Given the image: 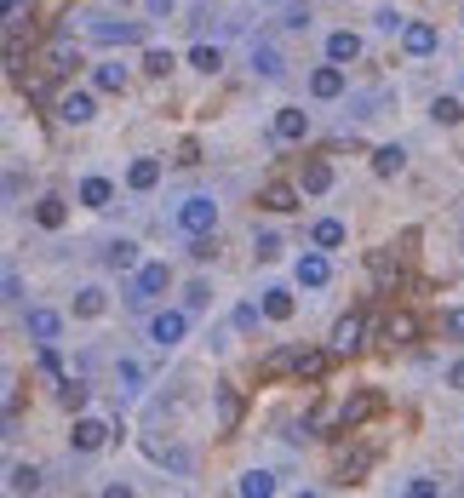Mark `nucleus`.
Returning <instances> with one entry per match:
<instances>
[{
    "mask_svg": "<svg viewBox=\"0 0 464 498\" xmlns=\"http://www.w3.org/2000/svg\"><path fill=\"white\" fill-rule=\"evenodd\" d=\"M373 24H378V29H385V35H395V29H407V17H402V12H395V6H385V12H373Z\"/></svg>",
    "mask_w": 464,
    "mask_h": 498,
    "instance_id": "obj_46",
    "label": "nucleus"
},
{
    "mask_svg": "<svg viewBox=\"0 0 464 498\" xmlns=\"http://www.w3.org/2000/svg\"><path fill=\"white\" fill-rule=\"evenodd\" d=\"M269 132H276V143H304L310 138V110H276V121H269Z\"/></svg>",
    "mask_w": 464,
    "mask_h": 498,
    "instance_id": "obj_11",
    "label": "nucleus"
},
{
    "mask_svg": "<svg viewBox=\"0 0 464 498\" xmlns=\"http://www.w3.org/2000/svg\"><path fill=\"white\" fill-rule=\"evenodd\" d=\"M292 310H299L292 287H264V321H292Z\"/></svg>",
    "mask_w": 464,
    "mask_h": 498,
    "instance_id": "obj_20",
    "label": "nucleus"
},
{
    "mask_svg": "<svg viewBox=\"0 0 464 498\" xmlns=\"http://www.w3.org/2000/svg\"><path fill=\"white\" fill-rule=\"evenodd\" d=\"M327 58L332 63H355V58H362V35H355V29H332L327 35Z\"/></svg>",
    "mask_w": 464,
    "mask_h": 498,
    "instance_id": "obj_19",
    "label": "nucleus"
},
{
    "mask_svg": "<svg viewBox=\"0 0 464 498\" xmlns=\"http://www.w3.org/2000/svg\"><path fill=\"white\" fill-rule=\"evenodd\" d=\"M6 493H40V470L35 464H6Z\"/></svg>",
    "mask_w": 464,
    "mask_h": 498,
    "instance_id": "obj_29",
    "label": "nucleus"
},
{
    "mask_svg": "<svg viewBox=\"0 0 464 498\" xmlns=\"http://www.w3.org/2000/svg\"><path fill=\"white\" fill-rule=\"evenodd\" d=\"M441 338H453V344H464V304H453V310H441Z\"/></svg>",
    "mask_w": 464,
    "mask_h": 498,
    "instance_id": "obj_40",
    "label": "nucleus"
},
{
    "mask_svg": "<svg viewBox=\"0 0 464 498\" xmlns=\"http://www.w3.org/2000/svg\"><path fill=\"white\" fill-rule=\"evenodd\" d=\"M441 487L430 482V475H413V482H407V498H436Z\"/></svg>",
    "mask_w": 464,
    "mask_h": 498,
    "instance_id": "obj_49",
    "label": "nucleus"
},
{
    "mask_svg": "<svg viewBox=\"0 0 464 498\" xmlns=\"http://www.w3.org/2000/svg\"><path fill=\"white\" fill-rule=\"evenodd\" d=\"M252 252H258V264H269V258H281V235H276V229H264L258 241H252Z\"/></svg>",
    "mask_w": 464,
    "mask_h": 498,
    "instance_id": "obj_43",
    "label": "nucleus"
},
{
    "mask_svg": "<svg viewBox=\"0 0 464 498\" xmlns=\"http://www.w3.org/2000/svg\"><path fill=\"white\" fill-rule=\"evenodd\" d=\"M87 35L98 40V47H138V40H143V29H138V24H115V17H92Z\"/></svg>",
    "mask_w": 464,
    "mask_h": 498,
    "instance_id": "obj_6",
    "label": "nucleus"
},
{
    "mask_svg": "<svg viewBox=\"0 0 464 498\" xmlns=\"http://www.w3.org/2000/svg\"><path fill=\"white\" fill-rule=\"evenodd\" d=\"M281 24H287V29H310V0H287Z\"/></svg>",
    "mask_w": 464,
    "mask_h": 498,
    "instance_id": "obj_42",
    "label": "nucleus"
},
{
    "mask_svg": "<svg viewBox=\"0 0 464 498\" xmlns=\"http://www.w3.org/2000/svg\"><path fill=\"white\" fill-rule=\"evenodd\" d=\"M213 224H218V201H213V195H189V201L178 207V229L184 235H206Z\"/></svg>",
    "mask_w": 464,
    "mask_h": 498,
    "instance_id": "obj_1",
    "label": "nucleus"
},
{
    "mask_svg": "<svg viewBox=\"0 0 464 498\" xmlns=\"http://www.w3.org/2000/svg\"><path fill=\"white\" fill-rule=\"evenodd\" d=\"M110 436H115V429L87 413V419H75V429H69V452H98V447H110Z\"/></svg>",
    "mask_w": 464,
    "mask_h": 498,
    "instance_id": "obj_8",
    "label": "nucleus"
},
{
    "mask_svg": "<svg viewBox=\"0 0 464 498\" xmlns=\"http://www.w3.org/2000/svg\"><path fill=\"white\" fill-rule=\"evenodd\" d=\"M448 384H453V389H464V361H453V366H448Z\"/></svg>",
    "mask_w": 464,
    "mask_h": 498,
    "instance_id": "obj_52",
    "label": "nucleus"
},
{
    "mask_svg": "<svg viewBox=\"0 0 464 498\" xmlns=\"http://www.w3.org/2000/svg\"><path fill=\"white\" fill-rule=\"evenodd\" d=\"M269 493H276V475L269 470H247L241 475V498H269Z\"/></svg>",
    "mask_w": 464,
    "mask_h": 498,
    "instance_id": "obj_35",
    "label": "nucleus"
},
{
    "mask_svg": "<svg viewBox=\"0 0 464 498\" xmlns=\"http://www.w3.org/2000/svg\"><path fill=\"white\" fill-rule=\"evenodd\" d=\"M258 315H264V304H241L236 310V333H252V327H258Z\"/></svg>",
    "mask_w": 464,
    "mask_h": 498,
    "instance_id": "obj_48",
    "label": "nucleus"
},
{
    "mask_svg": "<svg viewBox=\"0 0 464 498\" xmlns=\"http://www.w3.org/2000/svg\"><path fill=\"white\" fill-rule=\"evenodd\" d=\"M143 12H150V17H166V12H173V0H143Z\"/></svg>",
    "mask_w": 464,
    "mask_h": 498,
    "instance_id": "obj_51",
    "label": "nucleus"
},
{
    "mask_svg": "<svg viewBox=\"0 0 464 498\" xmlns=\"http://www.w3.org/2000/svg\"><path fill=\"white\" fill-rule=\"evenodd\" d=\"M189 69L218 75V69H224V52H218V47H189Z\"/></svg>",
    "mask_w": 464,
    "mask_h": 498,
    "instance_id": "obj_36",
    "label": "nucleus"
},
{
    "mask_svg": "<svg viewBox=\"0 0 464 498\" xmlns=\"http://www.w3.org/2000/svg\"><path fill=\"white\" fill-rule=\"evenodd\" d=\"M430 115H436V126H459V121H464V103H459V98H448V92H441V98L430 103Z\"/></svg>",
    "mask_w": 464,
    "mask_h": 498,
    "instance_id": "obj_37",
    "label": "nucleus"
},
{
    "mask_svg": "<svg viewBox=\"0 0 464 498\" xmlns=\"http://www.w3.org/2000/svg\"><path fill=\"white\" fill-rule=\"evenodd\" d=\"M385 413V396H378V389H362V396H350L344 407H339V424L344 429H362L367 419H378Z\"/></svg>",
    "mask_w": 464,
    "mask_h": 498,
    "instance_id": "obj_7",
    "label": "nucleus"
},
{
    "mask_svg": "<svg viewBox=\"0 0 464 498\" xmlns=\"http://www.w3.org/2000/svg\"><path fill=\"white\" fill-rule=\"evenodd\" d=\"M252 75H264V80H281L287 75V58L269 47V40H252Z\"/></svg>",
    "mask_w": 464,
    "mask_h": 498,
    "instance_id": "obj_17",
    "label": "nucleus"
},
{
    "mask_svg": "<svg viewBox=\"0 0 464 498\" xmlns=\"http://www.w3.org/2000/svg\"><path fill=\"white\" fill-rule=\"evenodd\" d=\"M327 361H332V344L327 350H299V366H292V378H327Z\"/></svg>",
    "mask_w": 464,
    "mask_h": 498,
    "instance_id": "obj_23",
    "label": "nucleus"
},
{
    "mask_svg": "<svg viewBox=\"0 0 464 498\" xmlns=\"http://www.w3.org/2000/svg\"><path fill=\"white\" fill-rule=\"evenodd\" d=\"M75 201H80V207H92V212H103V207L115 201V184H110V178H80Z\"/></svg>",
    "mask_w": 464,
    "mask_h": 498,
    "instance_id": "obj_18",
    "label": "nucleus"
},
{
    "mask_svg": "<svg viewBox=\"0 0 464 498\" xmlns=\"http://www.w3.org/2000/svg\"><path fill=\"white\" fill-rule=\"evenodd\" d=\"M385 338H390V344H413V338H418V315H413V310H390Z\"/></svg>",
    "mask_w": 464,
    "mask_h": 498,
    "instance_id": "obj_24",
    "label": "nucleus"
},
{
    "mask_svg": "<svg viewBox=\"0 0 464 498\" xmlns=\"http://www.w3.org/2000/svg\"><path fill=\"white\" fill-rule=\"evenodd\" d=\"M75 69H80V47H75L69 35H52L47 40V75L63 80V75H75Z\"/></svg>",
    "mask_w": 464,
    "mask_h": 498,
    "instance_id": "obj_10",
    "label": "nucleus"
},
{
    "mask_svg": "<svg viewBox=\"0 0 464 498\" xmlns=\"http://www.w3.org/2000/svg\"><path fill=\"white\" fill-rule=\"evenodd\" d=\"M173 52H161V47H150V52H143V69H150V75H173Z\"/></svg>",
    "mask_w": 464,
    "mask_h": 498,
    "instance_id": "obj_44",
    "label": "nucleus"
},
{
    "mask_svg": "<svg viewBox=\"0 0 464 498\" xmlns=\"http://www.w3.org/2000/svg\"><path fill=\"white\" fill-rule=\"evenodd\" d=\"M402 166H407V149H402V143H385V149H373V172H378V178H395Z\"/></svg>",
    "mask_w": 464,
    "mask_h": 498,
    "instance_id": "obj_27",
    "label": "nucleus"
},
{
    "mask_svg": "<svg viewBox=\"0 0 464 498\" xmlns=\"http://www.w3.org/2000/svg\"><path fill=\"white\" fill-rule=\"evenodd\" d=\"M0 292H6V304H17V298H24V275H17V270H6V281H0Z\"/></svg>",
    "mask_w": 464,
    "mask_h": 498,
    "instance_id": "obj_50",
    "label": "nucleus"
},
{
    "mask_svg": "<svg viewBox=\"0 0 464 498\" xmlns=\"http://www.w3.org/2000/svg\"><path fill=\"white\" fill-rule=\"evenodd\" d=\"M441 47V35H436V24H425V17H413V24L402 29V52L407 58H430Z\"/></svg>",
    "mask_w": 464,
    "mask_h": 498,
    "instance_id": "obj_13",
    "label": "nucleus"
},
{
    "mask_svg": "<svg viewBox=\"0 0 464 498\" xmlns=\"http://www.w3.org/2000/svg\"><path fill=\"white\" fill-rule=\"evenodd\" d=\"M299 201H304V184H287V178H269L258 189V207L269 212H299Z\"/></svg>",
    "mask_w": 464,
    "mask_h": 498,
    "instance_id": "obj_9",
    "label": "nucleus"
},
{
    "mask_svg": "<svg viewBox=\"0 0 464 498\" xmlns=\"http://www.w3.org/2000/svg\"><path fill=\"white\" fill-rule=\"evenodd\" d=\"M310 92H315V98H322V103H332V98H344V63H332V58H327V63H322V69H315V75H310Z\"/></svg>",
    "mask_w": 464,
    "mask_h": 498,
    "instance_id": "obj_15",
    "label": "nucleus"
},
{
    "mask_svg": "<svg viewBox=\"0 0 464 498\" xmlns=\"http://www.w3.org/2000/svg\"><path fill=\"white\" fill-rule=\"evenodd\" d=\"M63 126H87L98 115V98L92 92H80V86H69V92H58V110H52Z\"/></svg>",
    "mask_w": 464,
    "mask_h": 498,
    "instance_id": "obj_4",
    "label": "nucleus"
},
{
    "mask_svg": "<svg viewBox=\"0 0 464 498\" xmlns=\"http://www.w3.org/2000/svg\"><path fill=\"white\" fill-rule=\"evenodd\" d=\"M35 378H47V384H63V361L52 355V344H40V361H35Z\"/></svg>",
    "mask_w": 464,
    "mask_h": 498,
    "instance_id": "obj_38",
    "label": "nucleus"
},
{
    "mask_svg": "<svg viewBox=\"0 0 464 498\" xmlns=\"http://www.w3.org/2000/svg\"><path fill=\"white\" fill-rule=\"evenodd\" d=\"M92 86L98 92H126V63H92Z\"/></svg>",
    "mask_w": 464,
    "mask_h": 498,
    "instance_id": "obj_30",
    "label": "nucleus"
},
{
    "mask_svg": "<svg viewBox=\"0 0 464 498\" xmlns=\"http://www.w3.org/2000/svg\"><path fill=\"white\" fill-rule=\"evenodd\" d=\"M344 235H350V229H344L339 218H315V229H310V247H322V252H339V247H344Z\"/></svg>",
    "mask_w": 464,
    "mask_h": 498,
    "instance_id": "obj_22",
    "label": "nucleus"
},
{
    "mask_svg": "<svg viewBox=\"0 0 464 498\" xmlns=\"http://www.w3.org/2000/svg\"><path fill=\"white\" fill-rule=\"evenodd\" d=\"M24 6H29V0H0V12H6V17H17Z\"/></svg>",
    "mask_w": 464,
    "mask_h": 498,
    "instance_id": "obj_53",
    "label": "nucleus"
},
{
    "mask_svg": "<svg viewBox=\"0 0 464 498\" xmlns=\"http://www.w3.org/2000/svg\"><path fill=\"white\" fill-rule=\"evenodd\" d=\"M58 401L69 407V413H80V407H87V384H75V378H69V384H58Z\"/></svg>",
    "mask_w": 464,
    "mask_h": 498,
    "instance_id": "obj_41",
    "label": "nucleus"
},
{
    "mask_svg": "<svg viewBox=\"0 0 464 498\" xmlns=\"http://www.w3.org/2000/svg\"><path fill=\"white\" fill-rule=\"evenodd\" d=\"M184 333H189V310H161L150 321V344H155V350H178Z\"/></svg>",
    "mask_w": 464,
    "mask_h": 498,
    "instance_id": "obj_3",
    "label": "nucleus"
},
{
    "mask_svg": "<svg viewBox=\"0 0 464 498\" xmlns=\"http://www.w3.org/2000/svg\"><path fill=\"white\" fill-rule=\"evenodd\" d=\"M362 338H367V315L362 310H350V315L332 321V355H355V350H362Z\"/></svg>",
    "mask_w": 464,
    "mask_h": 498,
    "instance_id": "obj_5",
    "label": "nucleus"
},
{
    "mask_svg": "<svg viewBox=\"0 0 464 498\" xmlns=\"http://www.w3.org/2000/svg\"><path fill=\"white\" fill-rule=\"evenodd\" d=\"M241 424V396H236V389H218V429H236Z\"/></svg>",
    "mask_w": 464,
    "mask_h": 498,
    "instance_id": "obj_34",
    "label": "nucleus"
},
{
    "mask_svg": "<svg viewBox=\"0 0 464 498\" xmlns=\"http://www.w3.org/2000/svg\"><path fill=\"white\" fill-rule=\"evenodd\" d=\"M126 184H132L138 195H143V189H155V184H161V161H155V155H138L132 172H126Z\"/></svg>",
    "mask_w": 464,
    "mask_h": 498,
    "instance_id": "obj_26",
    "label": "nucleus"
},
{
    "mask_svg": "<svg viewBox=\"0 0 464 498\" xmlns=\"http://www.w3.org/2000/svg\"><path fill=\"white\" fill-rule=\"evenodd\" d=\"M103 264H110V270H138L143 264L138 241H126V235H121V241H110V247H103Z\"/></svg>",
    "mask_w": 464,
    "mask_h": 498,
    "instance_id": "obj_25",
    "label": "nucleus"
},
{
    "mask_svg": "<svg viewBox=\"0 0 464 498\" xmlns=\"http://www.w3.org/2000/svg\"><path fill=\"white\" fill-rule=\"evenodd\" d=\"M35 224H40V229H63V224H69V201L40 195V201H35Z\"/></svg>",
    "mask_w": 464,
    "mask_h": 498,
    "instance_id": "obj_21",
    "label": "nucleus"
},
{
    "mask_svg": "<svg viewBox=\"0 0 464 498\" xmlns=\"http://www.w3.org/2000/svg\"><path fill=\"white\" fill-rule=\"evenodd\" d=\"M115 389H121V396H138V389H143V366H138L132 355L115 361Z\"/></svg>",
    "mask_w": 464,
    "mask_h": 498,
    "instance_id": "obj_31",
    "label": "nucleus"
},
{
    "mask_svg": "<svg viewBox=\"0 0 464 498\" xmlns=\"http://www.w3.org/2000/svg\"><path fill=\"white\" fill-rule=\"evenodd\" d=\"M367 264H373V281H378V287H390V275H402V264H395V258H390L385 247H378V252L367 258Z\"/></svg>",
    "mask_w": 464,
    "mask_h": 498,
    "instance_id": "obj_39",
    "label": "nucleus"
},
{
    "mask_svg": "<svg viewBox=\"0 0 464 498\" xmlns=\"http://www.w3.org/2000/svg\"><path fill=\"white\" fill-rule=\"evenodd\" d=\"M166 281H173V270H166V264H138V270H132V287H126V298H132V304H150V298L166 292Z\"/></svg>",
    "mask_w": 464,
    "mask_h": 498,
    "instance_id": "obj_2",
    "label": "nucleus"
},
{
    "mask_svg": "<svg viewBox=\"0 0 464 498\" xmlns=\"http://www.w3.org/2000/svg\"><path fill=\"white\" fill-rule=\"evenodd\" d=\"M103 310H110V298H103L98 287H80V292H75V315H80V321H98Z\"/></svg>",
    "mask_w": 464,
    "mask_h": 498,
    "instance_id": "obj_33",
    "label": "nucleus"
},
{
    "mask_svg": "<svg viewBox=\"0 0 464 498\" xmlns=\"http://www.w3.org/2000/svg\"><path fill=\"white\" fill-rule=\"evenodd\" d=\"M206 298H213V292H206V281H195V287H184V310H189V315L206 310Z\"/></svg>",
    "mask_w": 464,
    "mask_h": 498,
    "instance_id": "obj_47",
    "label": "nucleus"
},
{
    "mask_svg": "<svg viewBox=\"0 0 464 498\" xmlns=\"http://www.w3.org/2000/svg\"><path fill=\"white\" fill-rule=\"evenodd\" d=\"M299 184H304V195H327V189H332V166H327V161H304Z\"/></svg>",
    "mask_w": 464,
    "mask_h": 498,
    "instance_id": "obj_28",
    "label": "nucleus"
},
{
    "mask_svg": "<svg viewBox=\"0 0 464 498\" xmlns=\"http://www.w3.org/2000/svg\"><path fill=\"white\" fill-rule=\"evenodd\" d=\"M373 459H378V447H344L339 452V482H367Z\"/></svg>",
    "mask_w": 464,
    "mask_h": 498,
    "instance_id": "obj_16",
    "label": "nucleus"
},
{
    "mask_svg": "<svg viewBox=\"0 0 464 498\" xmlns=\"http://www.w3.org/2000/svg\"><path fill=\"white\" fill-rule=\"evenodd\" d=\"M292 275H299V287H310V292H315V287H327V281H332V252H322V247L304 252Z\"/></svg>",
    "mask_w": 464,
    "mask_h": 498,
    "instance_id": "obj_12",
    "label": "nucleus"
},
{
    "mask_svg": "<svg viewBox=\"0 0 464 498\" xmlns=\"http://www.w3.org/2000/svg\"><path fill=\"white\" fill-rule=\"evenodd\" d=\"M24 333H29L35 344H58V338H63V315H58V310H40V304H35V310L24 315Z\"/></svg>",
    "mask_w": 464,
    "mask_h": 498,
    "instance_id": "obj_14",
    "label": "nucleus"
},
{
    "mask_svg": "<svg viewBox=\"0 0 464 498\" xmlns=\"http://www.w3.org/2000/svg\"><path fill=\"white\" fill-rule=\"evenodd\" d=\"M189 258H201V264H206V258H218V241H213V229H206V235H189Z\"/></svg>",
    "mask_w": 464,
    "mask_h": 498,
    "instance_id": "obj_45",
    "label": "nucleus"
},
{
    "mask_svg": "<svg viewBox=\"0 0 464 498\" xmlns=\"http://www.w3.org/2000/svg\"><path fill=\"white\" fill-rule=\"evenodd\" d=\"M292 366H299V350H269V355L258 361V378H287Z\"/></svg>",
    "mask_w": 464,
    "mask_h": 498,
    "instance_id": "obj_32",
    "label": "nucleus"
}]
</instances>
